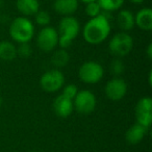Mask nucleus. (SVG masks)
<instances>
[{"label":"nucleus","instance_id":"obj_23","mask_svg":"<svg viewBox=\"0 0 152 152\" xmlns=\"http://www.w3.org/2000/svg\"><path fill=\"white\" fill-rule=\"evenodd\" d=\"M31 53L32 49L29 43H22L17 47V55H19L22 58H29L31 56Z\"/></svg>","mask_w":152,"mask_h":152},{"label":"nucleus","instance_id":"obj_24","mask_svg":"<svg viewBox=\"0 0 152 152\" xmlns=\"http://www.w3.org/2000/svg\"><path fill=\"white\" fill-rule=\"evenodd\" d=\"M77 93H78V88L76 87L75 85H73V83H70V85H67L64 87L63 93L61 94H63L64 96H66V97L73 100Z\"/></svg>","mask_w":152,"mask_h":152},{"label":"nucleus","instance_id":"obj_30","mask_svg":"<svg viewBox=\"0 0 152 152\" xmlns=\"http://www.w3.org/2000/svg\"><path fill=\"white\" fill-rule=\"evenodd\" d=\"M0 22H1V17H0Z\"/></svg>","mask_w":152,"mask_h":152},{"label":"nucleus","instance_id":"obj_15","mask_svg":"<svg viewBox=\"0 0 152 152\" xmlns=\"http://www.w3.org/2000/svg\"><path fill=\"white\" fill-rule=\"evenodd\" d=\"M117 25L122 31L127 32L134 27V15L128 10H121L117 15Z\"/></svg>","mask_w":152,"mask_h":152},{"label":"nucleus","instance_id":"obj_4","mask_svg":"<svg viewBox=\"0 0 152 152\" xmlns=\"http://www.w3.org/2000/svg\"><path fill=\"white\" fill-rule=\"evenodd\" d=\"M133 48V39L124 31L117 32L108 43V50L114 56L123 57L131 52Z\"/></svg>","mask_w":152,"mask_h":152},{"label":"nucleus","instance_id":"obj_25","mask_svg":"<svg viewBox=\"0 0 152 152\" xmlns=\"http://www.w3.org/2000/svg\"><path fill=\"white\" fill-rule=\"evenodd\" d=\"M146 54L149 59H152V43H149L146 48Z\"/></svg>","mask_w":152,"mask_h":152},{"label":"nucleus","instance_id":"obj_29","mask_svg":"<svg viewBox=\"0 0 152 152\" xmlns=\"http://www.w3.org/2000/svg\"><path fill=\"white\" fill-rule=\"evenodd\" d=\"M3 104V98L1 97V95H0V108H1V106H2Z\"/></svg>","mask_w":152,"mask_h":152},{"label":"nucleus","instance_id":"obj_18","mask_svg":"<svg viewBox=\"0 0 152 152\" xmlns=\"http://www.w3.org/2000/svg\"><path fill=\"white\" fill-rule=\"evenodd\" d=\"M70 61V54L66 49L59 48L53 52L51 56V63L55 67V69H61L66 67Z\"/></svg>","mask_w":152,"mask_h":152},{"label":"nucleus","instance_id":"obj_20","mask_svg":"<svg viewBox=\"0 0 152 152\" xmlns=\"http://www.w3.org/2000/svg\"><path fill=\"white\" fill-rule=\"evenodd\" d=\"M125 67H124V63L121 61V58L116 57L115 59H113L110 64V71L115 77H119L121 74L124 72Z\"/></svg>","mask_w":152,"mask_h":152},{"label":"nucleus","instance_id":"obj_31","mask_svg":"<svg viewBox=\"0 0 152 152\" xmlns=\"http://www.w3.org/2000/svg\"><path fill=\"white\" fill-rule=\"evenodd\" d=\"M32 152H37V151H32Z\"/></svg>","mask_w":152,"mask_h":152},{"label":"nucleus","instance_id":"obj_8","mask_svg":"<svg viewBox=\"0 0 152 152\" xmlns=\"http://www.w3.org/2000/svg\"><path fill=\"white\" fill-rule=\"evenodd\" d=\"M38 47L44 52H51L58 45V32L51 26L43 27L37 37Z\"/></svg>","mask_w":152,"mask_h":152},{"label":"nucleus","instance_id":"obj_10","mask_svg":"<svg viewBox=\"0 0 152 152\" xmlns=\"http://www.w3.org/2000/svg\"><path fill=\"white\" fill-rule=\"evenodd\" d=\"M106 97L112 101H119L123 99L127 93V85L121 77H114L108 80L104 88Z\"/></svg>","mask_w":152,"mask_h":152},{"label":"nucleus","instance_id":"obj_5","mask_svg":"<svg viewBox=\"0 0 152 152\" xmlns=\"http://www.w3.org/2000/svg\"><path fill=\"white\" fill-rule=\"evenodd\" d=\"M65 85V76L59 69L46 71L40 78V87L46 93H56Z\"/></svg>","mask_w":152,"mask_h":152},{"label":"nucleus","instance_id":"obj_22","mask_svg":"<svg viewBox=\"0 0 152 152\" xmlns=\"http://www.w3.org/2000/svg\"><path fill=\"white\" fill-rule=\"evenodd\" d=\"M86 14H87L90 18H95L101 15L102 10H101V7H100V5L97 3V1H95V2L88 3L87 7H86Z\"/></svg>","mask_w":152,"mask_h":152},{"label":"nucleus","instance_id":"obj_17","mask_svg":"<svg viewBox=\"0 0 152 152\" xmlns=\"http://www.w3.org/2000/svg\"><path fill=\"white\" fill-rule=\"evenodd\" d=\"M17 47L9 41L0 42V59L4 61H11L17 57Z\"/></svg>","mask_w":152,"mask_h":152},{"label":"nucleus","instance_id":"obj_16","mask_svg":"<svg viewBox=\"0 0 152 152\" xmlns=\"http://www.w3.org/2000/svg\"><path fill=\"white\" fill-rule=\"evenodd\" d=\"M147 130L148 129L146 128V127L135 123L132 126L129 127L128 130L126 131V133H125V139H126V141L128 142L129 144H131V145H137V144H139L140 142L144 139V137H145L146 133H147Z\"/></svg>","mask_w":152,"mask_h":152},{"label":"nucleus","instance_id":"obj_1","mask_svg":"<svg viewBox=\"0 0 152 152\" xmlns=\"http://www.w3.org/2000/svg\"><path fill=\"white\" fill-rule=\"evenodd\" d=\"M110 34V24L104 15L91 18L85 25L83 37L91 45H99L108 38Z\"/></svg>","mask_w":152,"mask_h":152},{"label":"nucleus","instance_id":"obj_11","mask_svg":"<svg viewBox=\"0 0 152 152\" xmlns=\"http://www.w3.org/2000/svg\"><path fill=\"white\" fill-rule=\"evenodd\" d=\"M52 108L57 117L68 118L74 110L73 100L61 94L54 99L52 103Z\"/></svg>","mask_w":152,"mask_h":152},{"label":"nucleus","instance_id":"obj_7","mask_svg":"<svg viewBox=\"0 0 152 152\" xmlns=\"http://www.w3.org/2000/svg\"><path fill=\"white\" fill-rule=\"evenodd\" d=\"M97 104V99L94 93L89 90H81L76 94L73 99L74 110H76L79 114L88 115L94 112Z\"/></svg>","mask_w":152,"mask_h":152},{"label":"nucleus","instance_id":"obj_14","mask_svg":"<svg viewBox=\"0 0 152 152\" xmlns=\"http://www.w3.org/2000/svg\"><path fill=\"white\" fill-rule=\"evenodd\" d=\"M134 23L140 29L150 31L152 29V11L149 7L140 10L134 16Z\"/></svg>","mask_w":152,"mask_h":152},{"label":"nucleus","instance_id":"obj_9","mask_svg":"<svg viewBox=\"0 0 152 152\" xmlns=\"http://www.w3.org/2000/svg\"><path fill=\"white\" fill-rule=\"evenodd\" d=\"M135 119L137 123L149 128L152 122V99L151 97H143L135 105Z\"/></svg>","mask_w":152,"mask_h":152},{"label":"nucleus","instance_id":"obj_12","mask_svg":"<svg viewBox=\"0 0 152 152\" xmlns=\"http://www.w3.org/2000/svg\"><path fill=\"white\" fill-rule=\"evenodd\" d=\"M53 9L64 17L72 16L78 9V0H54Z\"/></svg>","mask_w":152,"mask_h":152},{"label":"nucleus","instance_id":"obj_27","mask_svg":"<svg viewBox=\"0 0 152 152\" xmlns=\"http://www.w3.org/2000/svg\"><path fill=\"white\" fill-rule=\"evenodd\" d=\"M131 3H133V4H141V3H143L145 0H129Z\"/></svg>","mask_w":152,"mask_h":152},{"label":"nucleus","instance_id":"obj_26","mask_svg":"<svg viewBox=\"0 0 152 152\" xmlns=\"http://www.w3.org/2000/svg\"><path fill=\"white\" fill-rule=\"evenodd\" d=\"M148 83L150 87H152V70H150L149 74H148Z\"/></svg>","mask_w":152,"mask_h":152},{"label":"nucleus","instance_id":"obj_3","mask_svg":"<svg viewBox=\"0 0 152 152\" xmlns=\"http://www.w3.org/2000/svg\"><path fill=\"white\" fill-rule=\"evenodd\" d=\"M10 36L19 44L29 43L34 36V25L28 18L17 17L10 26Z\"/></svg>","mask_w":152,"mask_h":152},{"label":"nucleus","instance_id":"obj_21","mask_svg":"<svg viewBox=\"0 0 152 152\" xmlns=\"http://www.w3.org/2000/svg\"><path fill=\"white\" fill-rule=\"evenodd\" d=\"M34 19H36V23L39 26L42 27H46L49 26L51 22V16L48 12L46 11H39L38 13L34 15Z\"/></svg>","mask_w":152,"mask_h":152},{"label":"nucleus","instance_id":"obj_19","mask_svg":"<svg viewBox=\"0 0 152 152\" xmlns=\"http://www.w3.org/2000/svg\"><path fill=\"white\" fill-rule=\"evenodd\" d=\"M100 5L102 12H115L118 11L123 5L125 0H96Z\"/></svg>","mask_w":152,"mask_h":152},{"label":"nucleus","instance_id":"obj_6","mask_svg":"<svg viewBox=\"0 0 152 152\" xmlns=\"http://www.w3.org/2000/svg\"><path fill=\"white\" fill-rule=\"evenodd\" d=\"M104 75L103 67L97 61H89L83 63L78 70V76L83 83L88 85L98 83Z\"/></svg>","mask_w":152,"mask_h":152},{"label":"nucleus","instance_id":"obj_2","mask_svg":"<svg viewBox=\"0 0 152 152\" xmlns=\"http://www.w3.org/2000/svg\"><path fill=\"white\" fill-rule=\"evenodd\" d=\"M80 31L78 20L73 16H66L59 21L58 25V45L61 48L66 49L73 43Z\"/></svg>","mask_w":152,"mask_h":152},{"label":"nucleus","instance_id":"obj_28","mask_svg":"<svg viewBox=\"0 0 152 152\" xmlns=\"http://www.w3.org/2000/svg\"><path fill=\"white\" fill-rule=\"evenodd\" d=\"M83 3H86V4H88V3H91V2H95L96 0H80Z\"/></svg>","mask_w":152,"mask_h":152},{"label":"nucleus","instance_id":"obj_13","mask_svg":"<svg viewBox=\"0 0 152 152\" xmlns=\"http://www.w3.org/2000/svg\"><path fill=\"white\" fill-rule=\"evenodd\" d=\"M16 7L23 17L34 16L40 11L39 0H16Z\"/></svg>","mask_w":152,"mask_h":152}]
</instances>
